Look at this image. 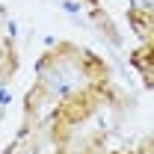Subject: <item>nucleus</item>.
<instances>
[{
    "label": "nucleus",
    "mask_w": 154,
    "mask_h": 154,
    "mask_svg": "<svg viewBox=\"0 0 154 154\" xmlns=\"http://www.w3.org/2000/svg\"><path fill=\"white\" fill-rule=\"evenodd\" d=\"M107 83H101V86H86V89H80L74 95H68L62 104H59L57 110H54V119L59 122H65V125H77V122H83L86 116L95 113V107L101 104V89H104Z\"/></svg>",
    "instance_id": "f257e3e1"
},
{
    "label": "nucleus",
    "mask_w": 154,
    "mask_h": 154,
    "mask_svg": "<svg viewBox=\"0 0 154 154\" xmlns=\"http://www.w3.org/2000/svg\"><path fill=\"white\" fill-rule=\"evenodd\" d=\"M131 24L139 33V38H145L148 45H154V6L148 9H134L131 12Z\"/></svg>",
    "instance_id": "f03ea898"
},
{
    "label": "nucleus",
    "mask_w": 154,
    "mask_h": 154,
    "mask_svg": "<svg viewBox=\"0 0 154 154\" xmlns=\"http://www.w3.org/2000/svg\"><path fill=\"white\" fill-rule=\"evenodd\" d=\"M80 68H83V74L89 77L95 86H101V83H107V77H110V71H107V65L101 62L98 57H92V54H80Z\"/></svg>",
    "instance_id": "7ed1b4c3"
},
{
    "label": "nucleus",
    "mask_w": 154,
    "mask_h": 154,
    "mask_svg": "<svg viewBox=\"0 0 154 154\" xmlns=\"http://www.w3.org/2000/svg\"><path fill=\"white\" fill-rule=\"evenodd\" d=\"M80 57V51H77L71 42H62V45H57L54 51H48V57H42V62H38V68L45 71V68H51V65H59L62 59H77Z\"/></svg>",
    "instance_id": "20e7f679"
},
{
    "label": "nucleus",
    "mask_w": 154,
    "mask_h": 154,
    "mask_svg": "<svg viewBox=\"0 0 154 154\" xmlns=\"http://www.w3.org/2000/svg\"><path fill=\"white\" fill-rule=\"evenodd\" d=\"M134 65H136L145 77H154V45L139 48V51H136V54H134Z\"/></svg>",
    "instance_id": "39448f33"
},
{
    "label": "nucleus",
    "mask_w": 154,
    "mask_h": 154,
    "mask_svg": "<svg viewBox=\"0 0 154 154\" xmlns=\"http://www.w3.org/2000/svg\"><path fill=\"white\" fill-rule=\"evenodd\" d=\"M45 98H48V86H45V83H36V86H33V92L27 95L24 113H27V116H36V110L45 104Z\"/></svg>",
    "instance_id": "423d86ee"
},
{
    "label": "nucleus",
    "mask_w": 154,
    "mask_h": 154,
    "mask_svg": "<svg viewBox=\"0 0 154 154\" xmlns=\"http://www.w3.org/2000/svg\"><path fill=\"white\" fill-rule=\"evenodd\" d=\"M15 65H18L15 51H12V45L6 42V45H3V57H0V80H9V77L15 74Z\"/></svg>",
    "instance_id": "0eeeda50"
},
{
    "label": "nucleus",
    "mask_w": 154,
    "mask_h": 154,
    "mask_svg": "<svg viewBox=\"0 0 154 154\" xmlns=\"http://www.w3.org/2000/svg\"><path fill=\"white\" fill-rule=\"evenodd\" d=\"M134 154H154V139H151V142H145V145H142L139 151H134Z\"/></svg>",
    "instance_id": "6e6552de"
}]
</instances>
